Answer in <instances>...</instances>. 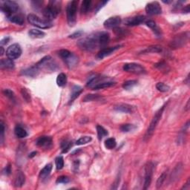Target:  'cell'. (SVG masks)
I'll use <instances>...</instances> for the list:
<instances>
[{"instance_id": "obj_8", "label": "cell", "mask_w": 190, "mask_h": 190, "mask_svg": "<svg viewBox=\"0 0 190 190\" xmlns=\"http://www.w3.org/2000/svg\"><path fill=\"white\" fill-rule=\"evenodd\" d=\"M1 9L7 15V17H9L18 11L19 5L13 1H6L3 3Z\"/></svg>"}, {"instance_id": "obj_2", "label": "cell", "mask_w": 190, "mask_h": 190, "mask_svg": "<svg viewBox=\"0 0 190 190\" xmlns=\"http://www.w3.org/2000/svg\"><path fill=\"white\" fill-rule=\"evenodd\" d=\"M27 19L30 24H31L33 26L39 28L47 29L53 26V24L51 21L45 19H41V18L37 17L35 14H32V13L28 16Z\"/></svg>"}, {"instance_id": "obj_26", "label": "cell", "mask_w": 190, "mask_h": 190, "mask_svg": "<svg viewBox=\"0 0 190 190\" xmlns=\"http://www.w3.org/2000/svg\"><path fill=\"white\" fill-rule=\"evenodd\" d=\"M14 133L16 134V136L19 138H25V137H27L28 135L26 130L20 126H16L14 129Z\"/></svg>"}, {"instance_id": "obj_10", "label": "cell", "mask_w": 190, "mask_h": 190, "mask_svg": "<svg viewBox=\"0 0 190 190\" xmlns=\"http://www.w3.org/2000/svg\"><path fill=\"white\" fill-rule=\"evenodd\" d=\"M123 70L125 71L131 73H134V74H142L145 73V68L142 66L141 65L138 64V63H126L124 65Z\"/></svg>"}, {"instance_id": "obj_13", "label": "cell", "mask_w": 190, "mask_h": 190, "mask_svg": "<svg viewBox=\"0 0 190 190\" xmlns=\"http://www.w3.org/2000/svg\"><path fill=\"white\" fill-rule=\"evenodd\" d=\"M122 19L120 17H113L107 19L106 21L104 22L103 25L106 29H111V28H115L120 24L121 23Z\"/></svg>"}, {"instance_id": "obj_19", "label": "cell", "mask_w": 190, "mask_h": 190, "mask_svg": "<svg viewBox=\"0 0 190 190\" xmlns=\"http://www.w3.org/2000/svg\"><path fill=\"white\" fill-rule=\"evenodd\" d=\"M110 40V35L108 32L102 31L99 32V44L100 47H103L108 43Z\"/></svg>"}, {"instance_id": "obj_11", "label": "cell", "mask_w": 190, "mask_h": 190, "mask_svg": "<svg viewBox=\"0 0 190 190\" xmlns=\"http://www.w3.org/2000/svg\"><path fill=\"white\" fill-rule=\"evenodd\" d=\"M146 11L148 15H158L162 13V8L158 2H152L146 5Z\"/></svg>"}, {"instance_id": "obj_16", "label": "cell", "mask_w": 190, "mask_h": 190, "mask_svg": "<svg viewBox=\"0 0 190 190\" xmlns=\"http://www.w3.org/2000/svg\"><path fill=\"white\" fill-rule=\"evenodd\" d=\"M120 48V45H117V46L114 47H110V48H102V50L99 51V53H98V57L99 59H102L104 57H106L108 55L112 54L113 52H114L116 50H118Z\"/></svg>"}, {"instance_id": "obj_35", "label": "cell", "mask_w": 190, "mask_h": 190, "mask_svg": "<svg viewBox=\"0 0 190 190\" xmlns=\"http://www.w3.org/2000/svg\"><path fill=\"white\" fill-rule=\"evenodd\" d=\"M72 146V142L68 140H65L61 143V148H62V153H67Z\"/></svg>"}, {"instance_id": "obj_1", "label": "cell", "mask_w": 190, "mask_h": 190, "mask_svg": "<svg viewBox=\"0 0 190 190\" xmlns=\"http://www.w3.org/2000/svg\"><path fill=\"white\" fill-rule=\"evenodd\" d=\"M78 45L83 50L92 51L96 48L100 47L99 44V33H93L86 38L79 41Z\"/></svg>"}, {"instance_id": "obj_51", "label": "cell", "mask_w": 190, "mask_h": 190, "mask_svg": "<svg viewBox=\"0 0 190 190\" xmlns=\"http://www.w3.org/2000/svg\"><path fill=\"white\" fill-rule=\"evenodd\" d=\"M9 37H5V38H4L1 41V45H6L7 44L8 42H9Z\"/></svg>"}, {"instance_id": "obj_4", "label": "cell", "mask_w": 190, "mask_h": 190, "mask_svg": "<svg viewBox=\"0 0 190 190\" xmlns=\"http://www.w3.org/2000/svg\"><path fill=\"white\" fill-rule=\"evenodd\" d=\"M59 3V2L56 1L51 2L50 4L44 9L43 15H44L45 18H46L47 20L51 21L56 19L59 12V5H57V4Z\"/></svg>"}, {"instance_id": "obj_29", "label": "cell", "mask_w": 190, "mask_h": 190, "mask_svg": "<svg viewBox=\"0 0 190 190\" xmlns=\"http://www.w3.org/2000/svg\"><path fill=\"white\" fill-rule=\"evenodd\" d=\"M162 51V47L160 45H152L148 47L147 48L142 51V53H160Z\"/></svg>"}, {"instance_id": "obj_42", "label": "cell", "mask_w": 190, "mask_h": 190, "mask_svg": "<svg viewBox=\"0 0 190 190\" xmlns=\"http://www.w3.org/2000/svg\"><path fill=\"white\" fill-rule=\"evenodd\" d=\"M55 164L57 169H62L64 166V159L62 156H59L55 159Z\"/></svg>"}, {"instance_id": "obj_27", "label": "cell", "mask_w": 190, "mask_h": 190, "mask_svg": "<svg viewBox=\"0 0 190 190\" xmlns=\"http://www.w3.org/2000/svg\"><path fill=\"white\" fill-rule=\"evenodd\" d=\"M92 8V1L91 0H85L82 2L81 5V13L82 14H86L91 10Z\"/></svg>"}, {"instance_id": "obj_3", "label": "cell", "mask_w": 190, "mask_h": 190, "mask_svg": "<svg viewBox=\"0 0 190 190\" xmlns=\"http://www.w3.org/2000/svg\"><path fill=\"white\" fill-rule=\"evenodd\" d=\"M77 1H71L67 5L66 13L67 21L69 26H74L77 22Z\"/></svg>"}, {"instance_id": "obj_20", "label": "cell", "mask_w": 190, "mask_h": 190, "mask_svg": "<svg viewBox=\"0 0 190 190\" xmlns=\"http://www.w3.org/2000/svg\"><path fill=\"white\" fill-rule=\"evenodd\" d=\"M25 182V176L22 172H18L16 176L14 186L16 187H22Z\"/></svg>"}, {"instance_id": "obj_12", "label": "cell", "mask_w": 190, "mask_h": 190, "mask_svg": "<svg viewBox=\"0 0 190 190\" xmlns=\"http://www.w3.org/2000/svg\"><path fill=\"white\" fill-rule=\"evenodd\" d=\"M146 21V18L144 16H135V17H128L125 19V25L128 26H136L140 25L142 23H145Z\"/></svg>"}, {"instance_id": "obj_36", "label": "cell", "mask_w": 190, "mask_h": 190, "mask_svg": "<svg viewBox=\"0 0 190 190\" xmlns=\"http://www.w3.org/2000/svg\"><path fill=\"white\" fill-rule=\"evenodd\" d=\"M92 140V137L84 136V137H82V138H80L79 140H77L76 142V144L78 146L85 145V144H87V143H88V142H90Z\"/></svg>"}, {"instance_id": "obj_38", "label": "cell", "mask_w": 190, "mask_h": 190, "mask_svg": "<svg viewBox=\"0 0 190 190\" xmlns=\"http://www.w3.org/2000/svg\"><path fill=\"white\" fill-rule=\"evenodd\" d=\"M102 98V97L98 94H87L84 98H83V101L84 102H89V101L93 100H98Z\"/></svg>"}, {"instance_id": "obj_50", "label": "cell", "mask_w": 190, "mask_h": 190, "mask_svg": "<svg viewBox=\"0 0 190 190\" xmlns=\"http://www.w3.org/2000/svg\"><path fill=\"white\" fill-rule=\"evenodd\" d=\"M3 172H4V174L6 175H9L10 174H11V165H10V164H8V165L6 166V167L5 168V169H4Z\"/></svg>"}, {"instance_id": "obj_40", "label": "cell", "mask_w": 190, "mask_h": 190, "mask_svg": "<svg viewBox=\"0 0 190 190\" xmlns=\"http://www.w3.org/2000/svg\"><path fill=\"white\" fill-rule=\"evenodd\" d=\"M137 83L138 82L136 80H128L122 84V88L126 90H129V89L133 88L134 86H136Z\"/></svg>"}, {"instance_id": "obj_28", "label": "cell", "mask_w": 190, "mask_h": 190, "mask_svg": "<svg viewBox=\"0 0 190 190\" xmlns=\"http://www.w3.org/2000/svg\"><path fill=\"white\" fill-rule=\"evenodd\" d=\"M1 68H13L14 67V63L11 59H2L0 62Z\"/></svg>"}, {"instance_id": "obj_52", "label": "cell", "mask_w": 190, "mask_h": 190, "mask_svg": "<svg viewBox=\"0 0 190 190\" xmlns=\"http://www.w3.org/2000/svg\"><path fill=\"white\" fill-rule=\"evenodd\" d=\"M189 11H190L189 5H187V6H186V7L184 8L183 9V13H189Z\"/></svg>"}, {"instance_id": "obj_17", "label": "cell", "mask_w": 190, "mask_h": 190, "mask_svg": "<svg viewBox=\"0 0 190 190\" xmlns=\"http://www.w3.org/2000/svg\"><path fill=\"white\" fill-rule=\"evenodd\" d=\"M114 109H115L116 111H118V112L130 114V113L133 112L134 108H133V106H130V105H128V104L119 103L114 106Z\"/></svg>"}, {"instance_id": "obj_5", "label": "cell", "mask_w": 190, "mask_h": 190, "mask_svg": "<svg viewBox=\"0 0 190 190\" xmlns=\"http://www.w3.org/2000/svg\"><path fill=\"white\" fill-rule=\"evenodd\" d=\"M165 106H166V105H164V106H162L161 108H160V109L155 113V114H154V118L151 121V123H150L149 126H148L147 132H146V138H149L153 134L154 130H155L156 127H157L158 122H159L160 120L161 119L162 114H163V112L164 108H165Z\"/></svg>"}, {"instance_id": "obj_24", "label": "cell", "mask_w": 190, "mask_h": 190, "mask_svg": "<svg viewBox=\"0 0 190 190\" xmlns=\"http://www.w3.org/2000/svg\"><path fill=\"white\" fill-rule=\"evenodd\" d=\"M115 85V82H112V81H102L100 83H98V85H96L94 87H93V89L94 90H98V89H102V88H108V87L113 86Z\"/></svg>"}, {"instance_id": "obj_54", "label": "cell", "mask_w": 190, "mask_h": 190, "mask_svg": "<svg viewBox=\"0 0 190 190\" xmlns=\"http://www.w3.org/2000/svg\"><path fill=\"white\" fill-rule=\"evenodd\" d=\"M4 54V49H3V47L2 46L1 47V55H3Z\"/></svg>"}, {"instance_id": "obj_46", "label": "cell", "mask_w": 190, "mask_h": 190, "mask_svg": "<svg viewBox=\"0 0 190 190\" xmlns=\"http://www.w3.org/2000/svg\"><path fill=\"white\" fill-rule=\"evenodd\" d=\"M70 181V179H69L68 177L67 176H60L57 178L56 183H68V182Z\"/></svg>"}, {"instance_id": "obj_45", "label": "cell", "mask_w": 190, "mask_h": 190, "mask_svg": "<svg viewBox=\"0 0 190 190\" xmlns=\"http://www.w3.org/2000/svg\"><path fill=\"white\" fill-rule=\"evenodd\" d=\"M21 93H22V98L25 99V100L26 101V102H31V95H30L29 92L26 90V88L22 89Z\"/></svg>"}, {"instance_id": "obj_22", "label": "cell", "mask_w": 190, "mask_h": 190, "mask_svg": "<svg viewBox=\"0 0 190 190\" xmlns=\"http://www.w3.org/2000/svg\"><path fill=\"white\" fill-rule=\"evenodd\" d=\"M51 170H52V164L48 163L41 170L40 174H39V177L41 179H45L48 176L50 175Z\"/></svg>"}, {"instance_id": "obj_37", "label": "cell", "mask_w": 190, "mask_h": 190, "mask_svg": "<svg viewBox=\"0 0 190 190\" xmlns=\"http://www.w3.org/2000/svg\"><path fill=\"white\" fill-rule=\"evenodd\" d=\"M136 126L133 124H123L120 126V130L122 132H130L136 129Z\"/></svg>"}, {"instance_id": "obj_47", "label": "cell", "mask_w": 190, "mask_h": 190, "mask_svg": "<svg viewBox=\"0 0 190 190\" xmlns=\"http://www.w3.org/2000/svg\"><path fill=\"white\" fill-rule=\"evenodd\" d=\"M155 67L158 69H160V71H167V69H166L167 68V65L164 62H158V64L155 65Z\"/></svg>"}, {"instance_id": "obj_34", "label": "cell", "mask_w": 190, "mask_h": 190, "mask_svg": "<svg viewBox=\"0 0 190 190\" xmlns=\"http://www.w3.org/2000/svg\"><path fill=\"white\" fill-rule=\"evenodd\" d=\"M97 132H98V138L100 140H102L104 137L108 135V134L106 129H105L102 126H99V125L97 126Z\"/></svg>"}, {"instance_id": "obj_23", "label": "cell", "mask_w": 190, "mask_h": 190, "mask_svg": "<svg viewBox=\"0 0 190 190\" xmlns=\"http://www.w3.org/2000/svg\"><path fill=\"white\" fill-rule=\"evenodd\" d=\"M28 34H29L30 37H32V38L41 39V38H43V37H45V33L43 32V31H39V30L31 29L29 31Z\"/></svg>"}, {"instance_id": "obj_53", "label": "cell", "mask_w": 190, "mask_h": 190, "mask_svg": "<svg viewBox=\"0 0 190 190\" xmlns=\"http://www.w3.org/2000/svg\"><path fill=\"white\" fill-rule=\"evenodd\" d=\"M36 154H37V152H32V153H31V154H30V155H29V158H33V157H34V156L36 155Z\"/></svg>"}, {"instance_id": "obj_18", "label": "cell", "mask_w": 190, "mask_h": 190, "mask_svg": "<svg viewBox=\"0 0 190 190\" xmlns=\"http://www.w3.org/2000/svg\"><path fill=\"white\" fill-rule=\"evenodd\" d=\"M39 68L37 66V65H34V66H32V67H31V68H28L27 69H25V70H23L22 72V74L23 75H25V76L35 77L39 74Z\"/></svg>"}, {"instance_id": "obj_25", "label": "cell", "mask_w": 190, "mask_h": 190, "mask_svg": "<svg viewBox=\"0 0 190 190\" xmlns=\"http://www.w3.org/2000/svg\"><path fill=\"white\" fill-rule=\"evenodd\" d=\"M146 25H147L148 28H150L152 31H154V33H155L156 35L159 36L160 34V31L159 29V28L157 26V25H156L155 22L152 20V19H148V20L146 21Z\"/></svg>"}, {"instance_id": "obj_44", "label": "cell", "mask_w": 190, "mask_h": 190, "mask_svg": "<svg viewBox=\"0 0 190 190\" xmlns=\"http://www.w3.org/2000/svg\"><path fill=\"white\" fill-rule=\"evenodd\" d=\"M3 94L5 97H7V98H8L9 99H11V100H13L15 99L14 93L12 92L11 89H8V88L4 89Z\"/></svg>"}, {"instance_id": "obj_14", "label": "cell", "mask_w": 190, "mask_h": 190, "mask_svg": "<svg viewBox=\"0 0 190 190\" xmlns=\"http://www.w3.org/2000/svg\"><path fill=\"white\" fill-rule=\"evenodd\" d=\"M37 66L40 68H51L54 70V67L56 65H54V62L52 60V58L50 56H46L43 57L40 61H39L37 64Z\"/></svg>"}, {"instance_id": "obj_33", "label": "cell", "mask_w": 190, "mask_h": 190, "mask_svg": "<svg viewBox=\"0 0 190 190\" xmlns=\"http://www.w3.org/2000/svg\"><path fill=\"white\" fill-rule=\"evenodd\" d=\"M117 146V142L114 138H108L106 141H105V146H106V148L108 149H113L116 147Z\"/></svg>"}, {"instance_id": "obj_6", "label": "cell", "mask_w": 190, "mask_h": 190, "mask_svg": "<svg viewBox=\"0 0 190 190\" xmlns=\"http://www.w3.org/2000/svg\"><path fill=\"white\" fill-rule=\"evenodd\" d=\"M189 32H184L182 33H180L174 37V39H172L170 42V47L172 48H179L183 46L187 42V41L189 40Z\"/></svg>"}, {"instance_id": "obj_39", "label": "cell", "mask_w": 190, "mask_h": 190, "mask_svg": "<svg viewBox=\"0 0 190 190\" xmlns=\"http://www.w3.org/2000/svg\"><path fill=\"white\" fill-rule=\"evenodd\" d=\"M156 88H157L158 91H160V92H166L170 89V87L168 86V85H166L163 82L157 83V85H156Z\"/></svg>"}, {"instance_id": "obj_21", "label": "cell", "mask_w": 190, "mask_h": 190, "mask_svg": "<svg viewBox=\"0 0 190 190\" xmlns=\"http://www.w3.org/2000/svg\"><path fill=\"white\" fill-rule=\"evenodd\" d=\"M82 92V88L79 86H74L72 88V91H71V98H70V102H72L75 99L78 98L79 95Z\"/></svg>"}, {"instance_id": "obj_7", "label": "cell", "mask_w": 190, "mask_h": 190, "mask_svg": "<svg viewBox=\"0 0 190 190\" xmlns=\"http://www.w3.org/2000/svg\"><path fill=\"white\" fill-rule=\"evenodd\" d=\"M144 189H147L149 187L152 182V175L154 172V165L152 162H148L144 168Z\"/></svg>"}, {"instance_id": "obj_30", "label": "cell", "mask_w": 190, "mask_h": 190, "mask_svg": "<svg viewBox=\"0 0 190 190\" xmlns=\"http://www.w3.org/2000/svg\"><path fill=\"white\" fill-rule=\"evenodd\" d=\"M64 61L65 62V63L68 65L69 68H72V67L75 66V65L77 64V62H78V58H77V57L75 56L74 54L71 53V56Z\"/></svg>"}, {"instance_id": "obj_32", "label": "cell", "mask_w": 190, "mask_h": 190, "mask_svg": "<svg viewBox=\"0 0 190 190\" xmlns=\"http://www.w3.org/2000/svg\"><path fill=\"white\" fill-rule=\"evenodd\" d=\"M8 19L11 22L17 24V25H23L24 23L23 17L20 15H17V14L11 15V17H8Z\"/></svg>"}, {"instance_id": "obj_15", "label": "cell", "mask_w": 190, "mask_h": 190, "mask_svg": "<svg viewBox=\"0 0 190 190\" xmlns=\"http://www.w3.org/2000/svg\"><path fill=\"white\" fill-rule=\"evenodd\" d=\"M37 145L39 147L48 148L52 145V139H51V137L42 136L37 140Z\"/></svg>"}, {"instance_id": "obj_9", "label": "cell", "mask_w": 190, "mask_h": 190, "mask_svg": "<svg viewBox=\"0 0 190 190\" xmlns=\"http://www.w3.org/2000/svg\"><path fill=\"white\" fill-rule=\"evenodd\" d=\"M22 54V48L19 44H13L11 46L8 48L6 51V55L8 58L12 59H17L21 56Z\"/></svg>"}, {"instance_id": "obj_41", "label": "cell", "mask_w": 190, "mask_h": 190, "mask_svg": "<svg viewBox=\"0 0 190 190\" xmlns=\"http://www.w3.org/2000/svg\"><path fill=\"white\" fill-rule=\"evenodd\" d=\"M166 178V172H163V173H162L160 177L158 178L157 183H156V187H157V189H160V188L162 187L164 181H165Z\"/></svg>"}, {"instance_id": "obj_43", "label": "cell", "mask_w": 190, "mask_h": 190, "mask_svg": "<svg viewBox=\"0 0 190 190\" xmlns=\"http://www.w3.org/2000/svg\"><path fill=\"white\" fill-rule=\"evenodd\" d=\"M71 53L70 51L66 50V49H62V50H60L59 51V56L61 57L62 59H64V60H65L66 59H68L69 57L71 56Z\"/></svg>"}, {"instance_id": "obj_31", "label": "cell", "mask_w": 190, "mask_h": 190, "mask_svg": "<svg viewBox=\"0 0 190 190\" xmlns=\"http://www.w3.org/2000/svg\"><path fill=\"white\" fill-rule=\"evenodd\" d=\"M67 83V76L64 73H60L57 77V84L59 87H63Z\"/></svg>"}, {"instance_id": "obj_49", "label": "cell", "mask_w": 190, "mask_h": 190, "mask_svg": "<svg viewBox=\"0 0 190 190\" xmlns=\"http://www.w3.org/2000/svg\"><path fill=\"white\" fill-rule=\"evenodd\" d=\"M4 134H5V126H4L3 122H1V142L2 143L4 140Z\"/></svg>"}, {"instance_id": "obj_48", "label": "cell", "mask_w": 190, "mask_h": 190, "mask_svg": "<svg viewBox=\"0 0 190 190\" xmlns=\"http://www.w3.org/2000/svg\"><path fill=\"white\" fill-rule=\"evenodd\" d=\"M82 34H83V31H76V32H74V33H72V34H71L68 37L71 39H77V38H78V37H81Z\"/></svg>"}]
</instances>
